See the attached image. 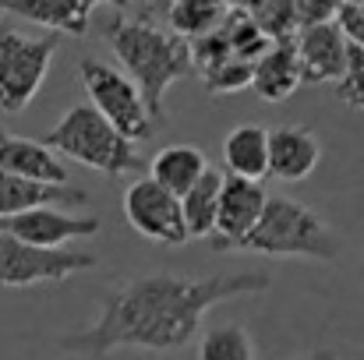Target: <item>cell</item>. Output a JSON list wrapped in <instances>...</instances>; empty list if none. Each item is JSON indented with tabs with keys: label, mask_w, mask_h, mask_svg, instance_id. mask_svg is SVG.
<instances>
[{
	"label": "cell",
	"mask_w": 364,
	"mask_h": 360,
	"mask_svg": "<svg viewBox=\"0 0 364 360\" xmlns=\"http://www.w3.org/2000/svg\"><path fill=\"white\" fill-rule=\"evenodd\" d=\"M269 290L265 272H220L205 279L188 276H141L114 286L100 300V318L60 339L64 354L103 357L114 350H181L188 347L202 318L234 297H251Z\"/></svg>",
	"instance_id": "obj_1"
},
{
	"label": "cell",
	"mask_w": 364,
	"mask_h": 360,
	"mask_svg": "<svg viewBox=\"0 0 364 360\" xmlns=\"http://www.w3.org/2000/svg\"><path fill=\"white\" fill-rule=\"evenodd\" d=\"M103 39L110 43V50L117 53L124 64V75L141 89L149 114L156 120L166 117V92L173 82H181L184 75H191L195 57H191V43L181 39L177 32L156 25L149 14L141 18H114L103 28Z\"/></svg>",
	"instance_id": "obj_2"
},
{
	"label": "cell",
	"mask_w": 364,
	"mask_h": 360,
	"mask_svg": "<svg viewBox=\"0 0 364 360\" xmlns=\"http://www.w3.org/2000/svg\"><path fill=\"white\" fill-rule=\"evenodd\" d=\"M237 251H258L269 258H311V261H336L343 244L336 230L304 202L287 195H269L258 227L241 240Z\"/></svg>",
	"instance_id": "obj_3"
},
{
	"label": "cell",
	"mask_w": 364,
	"mask_h": 360,
	"mask_svg": "<svg viewBox=\"0 0 364 360\" xmlns=\"http://www.w3.org/2000/svg\"><path fill=\"white\" fill-rule=\"evenodd\" d=\"M43 145L57 156H68L89 170H100L107 177H131L145 173V159L134 152V141H127L121 131L103 117L92 103L71 107L57 127L43 134Z\"/></svg>",
	"instance_id": "obj_4"
},
{
	"label": "cell",
	"mask_w": 364,
	"mask_h": 360,
	"mask_svg": "<svg viewBox=\"0 0 364 360\" xmlns=\"http://www.w3.org/2000/svg\"><path fill=\"white\" fill-rule=\"evenodd\" d=\"M57 36L32 39L18 28L0 25V110L21 114L43 89L57 57Z\"/></svg>",
	"instance_id": "obj_5"
},
{
	"label": "cell",
	"mask_w": 364,
	"mask_h": 360,
	"mask_svg": "<svg viewBox=\"0 0 364 360\" xmlns=\"http://www.w3.org/2000/svg\"><path fill=\"white\" fill-rule=\"evenodd\" d=\"M78 75H82V85H85L92 107L110 120L127 141H145V138L156 134V117L149 114L141 89L124 71L89 57V60L78 64Z\"/></svg>",
	"instance_id": "obj_6"
},
{
	"label": "cell",
	"mask_w": 364,
	"mask_h": 360,
	"mask_svg": "<svg viewBox=\"0 0 364 360\" xmlns=\"http://www.w3.org/2000/svg\"><path fill=\"white\" fill-rule=\"evenodd\" d=\"M96 265V254L89 251H46L32 247L25 240L0 234V286H39V283H64L85 268Z\"/></svg>",
	"instance_id": "obj_7"
},
{
	"label": "cell",
	"mask_w": 364,
	"mask_h": 360,
	"mask_svg": "<svg viewBox=\"0 0 364 360\" xmlns=\"http://www.w3.org/2000/svg\"><path fill=\"white\" fill-rule=\"evenodd\" d=\"M124 216L138 237L163 244V247H181L188 244V227H184V209L173 191H166L152 177H138L124 191Z\"/></svg>",
	"instance_id": "obj_8"
},
{
	"label": "cell",
	"mask_w": 364,
	"mask_h": 360,
	"mask_svg": "<svg viewBox=\"0 0 364 360\" xmlns=\"http://www.w3.org/2000/svg\"><path fill=\"white\" fill-rule=\"evenodd\" d=\"M269 191L262 187V180H247V177H223V191H220V216H216V234L213 247L216 251H237L241 240L258 227L262 212H265Z\"/></svg>",
	"instance_id": "obj_9"
},
{
	"label": "cell",
	"mask_w": 364,
	"mask_h": 360,
	"mask_svg": "<svg viewBox=\"0 0 364 360\" xmlns=\"http://www.w3.org/2000/svg\"><path fill=\"white\" fill-rule=\"evenodd\" d=\"M100 227L103 223L96 216H71L64 209H32V212L0 219V234L25 240L32 247H46V251H64L68 240L96 237Z\"/></svg>",
	"instance_id": "obj_10"
},
{
	"label": "cell",
	"mask_w": 364,
	"mask_h": 360,
	"mask_svg": "<svg viewBox=\"0 0 364 360\" xmlns=\"http://www.w3.org/2000/svg\"><path fill=\"white\" fill-rule=\"evenodd\" d=\"M297 60H301V75L308 85H336L347 71V53L350 43L343 39V32L333 25H315V28H301L297 39Z\"/></svg>",
	"instance_id": "obj_11"
},
{
	"label": "cell",
	"mask_w": 364,
	"mask_h": 360,
	"mask_svg": "<svg viewBox=\"0 0 364 360\" xmlns=\"http://www.w3.org/2000/svg\"><path fill=\"white\" fill-rule=\"evenodd\" d=\"M131 0H0V11L18 14L32 25H43L50 32H64V36H85L89 32V18L96 7H117L124 11Z\"/></svg>",
	"instance_id": "obj_12"
},
{
	"label": "cell",
	"mask_w": 364,
	"mask_h": 360,
	"mask_svg": "<svg viewBox=\"0 0 364 360\" xmlns=\"http://www.w3.org/2000/svg\"><path fill=\"white\" fill-rule=\"evenodd\" d=\"M318 159H322V141L311 127L283 124L269 131V177L297 184L315 173Z\"/></svg>",
	"instance_id": "obj_13"
},
{
	"label": "cell",
	"mask_w": 364,
	"mask_h": 360,
	"mask_svg": "<svg viewBox=\"0 0 364 360\" xmlns=\"http://www.w3.org/2000/svg\"><path fill=\"white\" fill-rule=\"evenodd\" d=\"M0 170L25 177V180H39V184H68V166L60 163V156L53 148H46L43 141L11 134L0 127Z\"/></svg>",
	"instance_id": "obj_14"
},
{
	"label": "cell",
	"mask_w": 364,
	"mask_h": 360,
	"mask_svg": "<svg viewBox=\"0 0 364 360\" xmlns=\"http://www.w3.org/2000/svg\"><path fill=\"white\" fill-rule=\"evenodd\" d=\"M89 191L82 187H60V184H39V180H25L14 173L0 170V219L7 216H21L32 209H57V205H85Z\"/></svg>",
	"instance_id": "obj_15"
},
{
	"label": "cell",
	"mask_w": 364,
	"mask_h": 360,
	"mask_svg": "<svg viewBox=\"0 0 364 360\" xmlns=\"http://www.w3.org/2000/svg\"><path fill=\"white\" fill-rule=\"evenodd\" d=\"M301 85H304V75H301V60H297L294 39H290V43H272V46L255 60L251 89L258 92V99H265V103H283V99H290Z\"/></svg>",
	"instance_id": "obj_16"
},
{
	"label": "cell",
	"mask_w": 364,
	"mask_h": 360,
	"mask_svg": "<svg viewBox=\"0 0 364 360\" xmlns=\"http://www.w3.org/2000/svg\"><path fill=\"white\" fill-rule=\"evenodd\" d=\"M145 14L149 18L163 14L170 32H177L181 39L195 43V39L216 32L227 21L230 7H227V0H152V7Z\"/></svg>",
	"instance_id": "obj_17"
},
{
	"label": "cell",
	"mask_w": 364,
	"mask_h": 360,
	"mask_svg": "<svg viewBox=\"0 0 364 360\" xmlns=\"http://www.w3.org/2000/svg\"><path fill=\"white\" fill-rule=\"evenodd\" d=\"M209 173V159L202 148L195 145H166L152 163H149V177L159 180L166 191H173L177 198H184L202 177Z\"/></svg>",
	"instance_id": "obj_18"
},
{
	"label": "cell",
	"mask_w": 364,
	"mask_h": 360,
	"mask_svg": "<svg viewBox=\"0 0 364 360\" xmlns=\"http://www.w3.org/2000/svg\"><path fill=\"white\" fill-rule=\"evenodd\" d=\"M223 163L227 173L265 180L269 177V131L258 124H241L223 138Z\"/></svg>",
	"instance_id": "obj_19"
},
{
	"label": "cell",
	"mask_w": 364,
	"mask_h": 360,
	"mask_svg": "<svg viewBox=\"0 0 364 360\" xmlns=\"http://www.w3.org/2000/svg\"><path fill=\"white\" fill-rule=\"evenodd\" d=\"M223 177L220 170L209 166V173L181 198V209H184V227H188V237H205L213 240L216 234V216H220V191H223Z\"/></svg>",
	"instance_id": "obj_20"
},
{
	"label": "cell",
	"mask_w": 364,
	"mask_h": 360,
	"mask_svg": "<svg viewBox=\"0 0 364 360\" xmlns=\"http://www.w3.org/2000/svg\"><path fill=\"white\" fill-rule=\"evenodd\" d=\"M198 360H255V343L244 325H213L202 332Z\"/></svg>",
	"instance_id": "obj_21"
},
{
	"label": "cell",
	"mask_w": 364,
	"mask_h": 360,
	"mask_svg": "<svg viewBox=\"0 0 364 360\" xmlns=\"http://www.w3.org/2000/svg\"><path fill=\"white\" fill-rule=\"evenodd\" d=\"M251 18L255 25L272 39V43H290L297 39V11H294V0H255L251 7Z\"/></svg>",
	"instance_id": "obj_22"
},
{
	"label": "cell",
	"mask_w": 364,
	"mask_h": 360,
	"mask_svg": "<svg viewBox=\"0 0 364 360\" xmlns=\"http://www.w3.org/2000/svg\"><path fill=\"white\" fill-rule=\"evenodd\" d=\"M251 75H255V64L234 57V60H227V64L205 71L202 82H205V89H209L213 96H234V92H241V89H251Z\"/></svg>",
	"instance_id": "obj_23"
},
{
	"label": "cell",
	"mask_w": 364,
	"mask_h": 360,
	"mask_svg": "<svg viewBox=\"0 0 364 360\" xmlns=\"http://www.w3.org/2000/svg\"><path fill=\"white\" fill-rule=\"evenodd\" d=\"M336 99L354 107V110H364V46H350L347 71L336 82Z\"/></svg>",
	"instance_id": "obj_24"
},
{
	"label": "cell",
	"mask_w": 364,
	"mask_h": 360,
	"mask_svg": "<svg viewBox=\"0 0 364 360\" xmlns=\"http://www.w3.org/2000/svg\"><path fill=\"white\" fill-rule=\"evenodd\" d=\"M340 0H294L297 11V28H315V25H333L340 14Z\"/></svg>",
	"instance_id": "obj_25"
},
{
	"label": "cell",
	"mask_w": 364,
	"mask_h": 360,
	"mask_svg": "<svg viewBox=\"0 0 364 360\" xmlns=\"http://www.w3.org/2000/svg\"><path fill=\"white\" fill-rule=\"evenodd\" d=\"M336 28L350 46H364V4H343L336 14Z\"/></svg>",
	"instance_id": "obj_26"
},
{
	"label": "cell",
	"mask_w": 364,
	"mask_h": 360,
	"mask_svg": "<svg viewBox=\"0 0 364 360\" xmlns=\"http://www.w3.org/2000/svg\"><path fill=\"white\" fill-rule=\"evenodd\" d=\"M301 360H336L333 350H318V354H311V357H301Z\"/></svg>",
	"instance_id": "obj_27"
},
{
	"label": "cell",
	"mask_w": 364,
	"mask_h": 360,
	"mask_svg": "<svg viewBox=\"0 0 364 360\" xmlns=\"http://www.w3.org/2000/svg\"><path fill=\"white\" fill-rule=\"evenodd\" d=\"M340 4H364V0H340Z\"/></svg>",
	"instance_id": "obj_28"
},
{
	"label": "cell",
	"mask_w": 364,
	"mask_h": 360,
	"mask_svg": "<svg viewBox=\"0 0 364 360\" xmlns=\"http://www.w3.org/2000/svg\"><path fill=\"white\" fill-rule=\"evenodd\" d=\"M0 14H4V11H0Z\"/></svg>",
	"instance_id": "obj_29"
}]
</instances>
